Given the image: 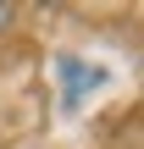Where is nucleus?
I'll return each mask as SVG.
<instances>
[{"mask_svg":"<svg viewBox=\"0 0 144 149\" xmlns=\"http://www.w3.org/2000/svg\"><path fill=\"white\" fill-rule=\"evenodd\" d=\"M61 77H67V105L78 100L83 83H100V72H83V61H61Z\"/></svg>","mask_w":144,"mask_h":149,"instance_id":"obj_1","label":"nucleus"},{"mask_svg":"<svg viewBox=\"0 0 144 149\" xmlns=\"http://www.w3.org/2000/svg\"><path fill=\"white\" fill-rule=\"evenodd\" d=\"M6 22H11V6H0V28H6Z\"/></svg>","mask_w":144,"mask_h":149,"instance_id":"obj_2","label":"nucleus"}]
</instances>
